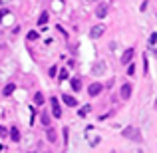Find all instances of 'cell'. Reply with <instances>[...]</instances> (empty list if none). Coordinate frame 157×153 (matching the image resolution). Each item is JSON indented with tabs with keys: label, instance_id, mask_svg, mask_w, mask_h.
<instances>
[{
	"label": "cell",
	"instance_id": "6da1fadb",
	"mask_svg": "<svg viewBox=\"0 0 157 153\" xmlns=\"http://www.w3.org/2000/svg\"><path fill=\"white\" fill-rule=\"evenodd\" d=\"M123 137L133 139V141H141V131L135 129V127H125L123 129Z\"/></svg>",
	"mask_w": 157,
	"mask_h": 153
},
{
	"label": "cell",
	"instance_id": "7a4b0ae2",
	"mask_svg": "<svg viewBox=\"0 0 157 153\" xmlns=\"http://www.w3.org/2000/svg\"><path fill=\"white\" fill-rule=\"evenodd\" d=\"M104 32H105L104 24H96V26H92V30H90V36H92V40H98V38H101Z\"/></svg>",
	"mask_w": 157,
	"mask_h": 153
},
{
	"label": "cell",
	"instance_id": "3957f363",
	"mask_svg": "<svg viewBox=\"0 0 157 153\" xmlns=\"http://www.w3.org/2000/svg\"><path fill=\"white\" fill-rule=\"evenodd\" d=\"M107 10H109L107 2H100V4H98V8H96V16H98V18H105Z\"/></svg>",
	"mask_w": 157,
	"mask_h": 153
},
{
	"label": "cell",
	"instance_id": "277c9868",
	"mask_svg": "<svg viewBox=\"0 0 157 153\" xmlns=\"http://www.w3.org/2000/svg\"><path fill=\"white\" fill-rule=\"evenodd\" d=\"M101 90H104V88H101V84H98V82H96V84H92V86L88 88V94H90V98H96V96H100V94H101Z\"/></svg>",
	"mask_w": 157,
	"mask_h": 153
},
{
	"label": "cell",
	"instance_id": "5b68a950",
	"mask_svg": "<svg viewBox=\"0 0 157 153\" xmlns=\"http://www.w3.org/2000/svg\"><path fill=\"white\" fill-rule=\"evenodd\" d=\"M52 115H54V117H58V119H60L62 117V109H60V103H58V100H56V98H52Z\"/></svg>",
	"mask_w": 157,
	"mask_h": 153
},
{
	"label": "cell",
	"instance_id": "8992f818",
	"mask_svg": "<svg viewBox=\"0 0 157 153\" xmlns=\"http://www.w3.org/2000/svg\"><path fill=\"white\" fill-rule=\"evenodd\" d=\"M119 96H121L123 100H129L131 98V84H123L121 90H119Z\"/></svg>",
	"mask_w": 157,
	"mask_h": 153
},
{
	"label": "cell",
	"instance_id": "52a82bcc",
	"mask_svg": "<svg viewBox=\"0 0 157 153\" xmlns=\"http://www.w3.org/2000/svg\"><path fill=\"white\" fill-rule=\"evenodd\" d=\"M133 54H135L133 48H127V50L123 52V56H121V64H129L131 58H133Z\"/></svg>",
	"mask_w": 157,
	"mask_h": 153
},
{
	"label": "cell",
	"instance_id": "ba28073f",
	"mask_svg": "<svg viewBox=\"0 0 157 153\" xmlns=\"http://www.w3.org/2000/svg\"><path fill=\"white\" fill-rule=\"evenodd\" d=\"M62 100L66 101V105H70V107H76L78 105V101H76V98H72V96H68V94H66V96H62Z\"/></svg>",
	"mask_w": 157,
	"mask_h": 153
},
{
	"label": "cell",
	"instance_id": "9c48e42d",
	"mask_svg": "<svg viewBox=\"0 0 157 153\" xmlns=\"http://www.w3.org/2000/svg\"><path fill=\"white\" fill-rule=\"evenodd\" d=\"M8 133H10L12 141H20V131H18V127H12V129L8 131Z\"/></svg>",
	"mask_w": 157,
	"mask_h": 153
},
{
	"label": "cell",
	"instance_id": "30bf717a",
	"mask_svg": "<svg viewBox=\"0 0 157 153\" xmlns=\"http://www.w3.org/2000/svg\"><path fill=\"white\" fill-rule=\"evenodd\" d=\"M46 135H48V141H50V143H54V141H56V139H58V135H56V131H54V129H52V127H48V131H46Z\"/></svg>",
	"mask_w": 157,
	"mask_h": 153
},
{
	"label": "cell",
	"instance_id": "8fae6325",
	"mask_svg": "<svg viewBox=\"0 0 157 153\" xmlns=\"http://www.w3.org/2000/svg\"><path fill=\"white\" fill-rule=\"evenodd\" d=\"M40 121H42V125H46V127H50V115L44 111L42 115H40Z\"/></svg>",
	"mask_w": 157,
	"mask_h": 153
},
{
	"label": "cell",
	"instance_id": "7c38bea8",
	"mask_svg": "<svg viewBox=\"0 0 157 153\" xmlns=\"http://www.w3.org/2000/svg\"><path fill=\"white\" fill-rule=\"evenodd\" d=\"M90 111H92V105H90V103H88V105H84V107H82L80 111H78V113H80V117H86V115H88Z\"/></svg>",
	"mask_w": 157,
	"mask_h": 153
},
{
	"label": "cell",
	"instance_id": "4fadbf2b",
	"mask_svg": "<svg viewBox=\"0 0 157 153\" xmlns=\"http://www.w3.org/2000/svg\"><path fill=\"white\" fill-rule=\"evenodd\" d=\"M72 90H74V92H80V90H82V82L78 80V78L72 80Z\"/></svg>",
	"mask_w": 157,
	"mask_h": 153
},
{
	"label": "cell",
	"instance_id": "5bb4252c",
	"mask_svg": "<svg viewBox=\"0 0 157 153\" xmlns=\"http://www.w3.org/2000/svg\"><path fill=\"white\" fill-rule=\"evenodd\" d=\"M14 90H16V86H14V84H8V86H6V88H4V90H2V94H4V96H10V94H12V92H14Z\"/></svg>",
	"mask_w": 157,
	"mask_h": 153
},
{
	"label": "cell",
	"instance_id": "9a60e30c",
	"mask_svg": "<svg viewBox=\"0 0 157 153\" xmlns=\"http://www.w3.org/2000/svg\"><path fill=\"white\" fill-rule=\"evenodd\" d=\"M46 22H48V12H42V14H40V18H38V24H42V26H44Z\"/></svg>",
	"mask_w": 157,
	"mask_h": 153
},
{
	"label": "cell",
	"instance_id": "2e32d148",
	"mask_svg": "<svg viewBox=\"0 0 157 153\" xmlns=\"http://www.w3.org/2000/svg\"><path fill=\"white\" fill-rule=\"evenodd\" d=\"M34 101H36V105H42V103H44V96L38 92V94L34 96Z\"/></svg>",
	"mask_w": 157,
	"mask_h": 153
},
{
	"label": "cell",
	"instance_id": "e0dca14e",
	"mask_svg": "<svg viewBox=\"0 0 157 153\" xmlns=\"http://www.w3.org/2000/svg\"><path fill=\"white\" fill-rule=\"evenodd\" d=\"M104 72V62H98L96 68H94V74H101Z\"/></svg>",
	"mask_w": 157,
	"mask_h": 153
},
{
	"label": "cell",
	"instance_id": "ac0fdd59",
	"mask_svg": "<svg viewBox=\"0 0 157 153\" xmlns=\"http://www.w3.org/2000/svg\"><path fill=\"white\" fill-rule=\"evenodd\" d=\"M38 38V32H28V40H36Z\"/></svg>",
	"mask_w": 157,
	"mask_h": 153
},
{
	"label": "cell",
	"instance_id": "d6986e66",
	"mask_svg": "<svg viewBox=\"0 0 157 153\" xmlns=\"http://www.w3.org/2000/svg\"><path fill=\"white\" fill-rule=\"evenodd\" d=\"M68 78V70H60V80H66Z\"/></svg>",
	"mask_w": 157,
	"mask_h": 153
},
{
	"label": "cell",
	"instance_id": "ffe728a7",
	"mask_svg": "<svg viewBox=\"0 0 157 153\" xmlns=\"http://www.w3.org/2000/svg\"><path fill=\"white\" fill-rule=\"evenodd\" d=\"M149 44H157V32H153V34H151V38H149Z\"/></svg>",
	"mask_w": 157,
	"mask_h": 153
},
{
	"label": "cell",
	"instance_id": "44dd1931",
	"mask_svg": "<svg viewBox=\"0 0 157 153\" xmlns=\"http://www.w3.org/2000/svg\"><path fill=\"white\" fill-rule=\"evenodd\" d=\"M127 74H129V76H133V74H135V66H133V64H129V68H127Z\"/></svg>",
	"mask_w": 157,
	"mask_h": 153
},
{
	"label": "cell",
	"instance_id": "7402d4cb",
	"mask_svg": "<svg viewBox=\"0 0 157 153\" xmlns=\"http://www.w3.org/2000/svg\"><path fill=\"white\" fill-rule=\"evenodd\" d=\"M6 133H8V131H6V127H2V125H0V137H6Z\"/></svg>",
	"mask_w": 157,
	"mask_h": 153
},
{
	"label": "cell",
	"instance_id": "603a6c76",
	"mask_svg": "<svg viewBox=\"0 0 157 153\" xmlns=\"http://www.w3.org/2000/svg\"><path fill=\"white\" fill-rule=\"evenodd\" d=\"M86 2H96V0H86Z\"/></svg>",
	"mask_w": 157,
	"mask_h": 153
},
{
	"label": "cell",
	"instance_id": "cb8c5ba5",
	"mask_svg": "<svg viewBox=\"0 0 157 153\" xmlns=\"http://www.w3.org/2000/svg\"><path fill=\"white\" fill-rule=\"evenodd\" d=\"M155 107H157V101H155Z\"/></svg>",
	"mask_w": 157,
	"mask_h": 153
}]
</instances>
